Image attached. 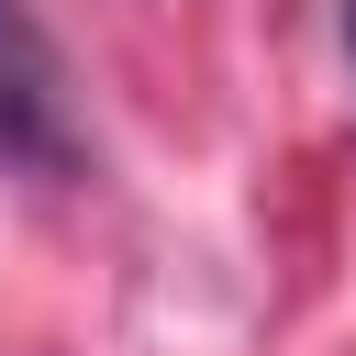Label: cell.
<instances>
[{"label": "cell", "mask_w": 356, "mask_h": 356, "mask_svg": "<svg viewBox=\"0 0 356 356\" xmlns=\"http://www.w3.org/2000/svg\"><path fill=\"white\" fill-rule=\"evenodd\" d=\"M345 56H356V0H345Z\"/></svg>", "instance_id": "7a4b0ae2"}, {"label": "cell", "mask_w": 356, "mask_h": 356, "mask_svg": "<svg viewBox=\"0 0 356 356\" xmlns=\"http://www.w3.org/2000/svg\"><path fill=\"white\" fill-rule=\"evenodd\" d=\"M0 156H22V167H78V134H67V67H56L33 0H0Z\"/></svg>", "instance_id": "6da1fadb"}]
</instances>
